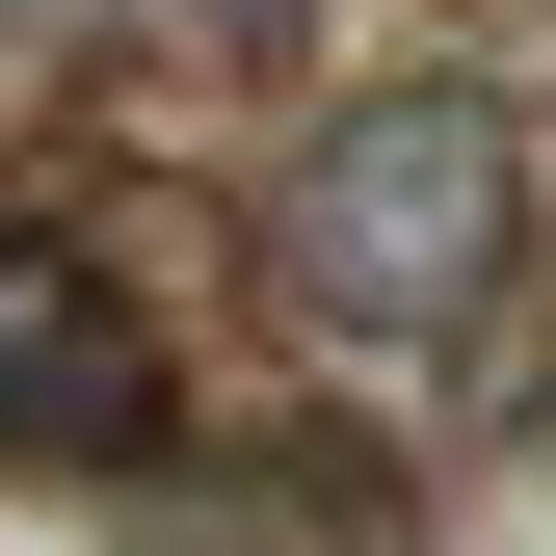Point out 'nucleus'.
<instances>
[{
	"instance_id": "nucleus-1",
	"label": "nucleus",
	"mask_w": 556,
	"mask_h": 556,
	"mask_svg": "<svg viewBox=\"0 0 556 556\" xmlns=\"http://www.w3.org/2000/svg\"><path fill=\"white\" fill-rule=\"evenodd\" d=\"M530 265V106L504 80H371L265 160V292L318 344H477Z\"/></svg>"
},
{
	"instance_id": "nucleus-2",
	"label": "nucleus",
	"mask_w": 556,
	"mask_h": 556,
	"mask_svg": "<svg viewBox=\"0 0 556 556\" xmlns=\"http://www.w3.org/2000/svg\"><path fill=\"white\" fill-rule=\"evenodd\" d=\"M132 425H160L132 292H106L80 239H0V451H53V477H80V451H132Z\"/></svg>"
},
{
	"instance_id": "nucleus-3",
	"label": "nucleus",
	"mask_w": 556,
	"mask_h": 556,
	"mask_svg": "<svg viewBox=\"0 0 556 556\" xmlns=\"http://www.w3.org/2000/svg\"><path fill=\"white\" fill-rule=\"evenodd\" d=\"M186 27H318V0H186Z\"/></svg>"
}]
</instances>
